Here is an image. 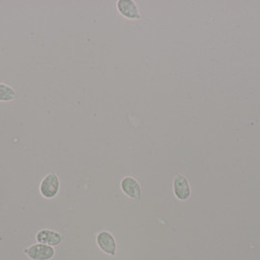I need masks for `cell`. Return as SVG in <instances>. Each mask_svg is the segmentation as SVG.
I'll return each mask as SVG.
<instances>
[{
	"instance_id": "cell-1",
	"label": "cell",
	"mask_w": 260,
	"mask_h": 260,
	"mask_svg": "<svg viewBox=\"0 0 260 260\" xmlns=\"http://www.w3.org/2000/svg\"><path fill=\"white\" fill-rule=\"evenodd\" d=\"M60 190V180L57 174H47L39 185V192L45 199H53L58 195Z\"/></svg>"
},
{
	"instance_id": "cell-2",
	"label": "cell",
	"mask_w": 260,
	"mask_h": 260,
	"mask_svg": "<svg viewBox=\"0 0 260 260\" xmlns=\"http://www.w3.org/2000/svg\"><path fill=\"white\" fill-rule=\"evenodd\" d=\"M26 255L32 260H50L55 255V250L53 247L37 244L25 249Z\"/></svg>"
},
{
	"instance_id": "cell-3",
	"label": "cell",
	"mask_w": 260,
	"mask_h": 260,
	"mask_svg": "<svg viewBox=\"0 0 260 260\" xmlns=\"http://www.w3.org/2000/svg\"><path fill=\"white\" fill-rule=\"evenodd\" d=\"M117 8L119 14L128 20H139L141 18L136 3L132 0H118Z\"/></svg>"
},
{
	"instance_id": "cell-4",
	"label": "cell",
	"mask_w": 260,
	"mask_h": 260,
	"mask_svg": "<svg viewBox=\"0 0 260 260\" xmlns=\"http://www.w3.org/2000/svg\"><path fill=\"white\" fill-rule=\"evenodd\" d=\"M97 245L105 253L114 256L117 251V243L113 235L107 231H102L97 236Z\"/></svg>"
},
{
	"instance_id": "cell-5",
	"label": "cell",
	"mask_w": 260,
	"mask_h": 260,
	"mask_svg": "<svg viewBox=\"0 0 260 260\" xmlns=\"http://www.w3.org/2000/svg\"><path fill=\"white\" fill-rule=\"evenodd\" d=\"M174 195L180 201H186L191 196V188L187 178L181 174H178L173 180Z\"/></svg>"
},
{
	"instance_id": "cell-6",
	"label": "cell",
	"mask_w": 260,
	"mask_h": 260,
	"mask_svg": "<svg viewBox=\"0 0 260 260\" xmlns=\"http://www.w3.org/2000/svg\"><path fill=\"white\" fill-rule=\"evenodd\" d=\"M37 240L39 244L47 245L50 247H56L62 243L63 237L58 232L48 230V229H43V230H40L37 234Z\"/></svg>"
},
{
	"instance_id": "cell-7",
	"label": "cell",
	"mask_w": 260,
	"mask_h": 260,
	"mask_svg": "<svg viewBox=\"0 0 260 260\" xmlns=\"http://www.w3.org/2000/svg\"><path fill=\"white\" fill-rule=\"evenodd\" d=\"M120 187L122 192L131 199H139L141 196L140 184L131 176L124 177L120 182Z\"/></svg>"
},
{
	"instance_id": "cell-8",
	"label": "cell",
	"mask_w": 260,
	"mask_h": 260,
	"mask_svg": "<svg viewBox=\"0 0 260 260\" xmlns=\"http://www.w3.org/2000/svg\"><path fill=\"white\" fill-rule=\"evenodd\" d=\"M17 93L13 88L5 83L0 82V102H9L15 99Z\"/></svg>"
}]
</instances>
